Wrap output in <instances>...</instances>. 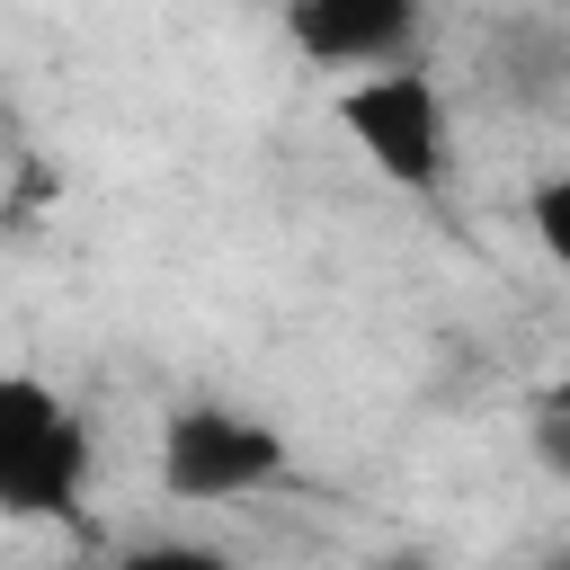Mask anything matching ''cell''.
Segmentation results:
<instances>
[{"label":"cell","instance_id":"cell-1","mask_svg":"<svg viewBox=\"0 0 570 570\" xmlns=\"http://www.w3.org/2000/svg\"><path fill=\"white\" fill-rule=\"evenodd\" d=\"M338 134L365 151L374 178L401 196H445L454 187V98L428 62H383L338 89Z\"/></svg>","mask_w":570,"mask_h":570},{"label":"cell","instance_id":"cell-2","mask_svg":"<svg viewBox=\"0 0 570 570\" xmlns=\"http://www.w3.org/2000/svg\"><path fill=\"white\" fill-rule=\"evenodd\" d=\"M294 472L285 428H267L258 410L232 401H178L160 419V490L178 508H223V499H258Z\"/></svg>","mask_w":570,"mask_h":570},{"label":"cell","instance_id":"cell-3","mask_svg":"<svg viewBox=\"0 0 570 570\" xmlns=\"http://www.w3.org/2000/svg\"><path fill=\"white\" fill-rule=\"evenodd\" d=\"M89 490V419L45 374H0V517H71Z\"/></svg>","mask_w":570,"mask_h":570},{"label":"cell","instance_id":"cell-4","mask_svg":"<svg viewBox=\"0 0 570 570\" xmlns=\"http://www.w3.org/2000/svg\"><path fill=\"white\" fill-rule=\"evenodd\" d=\"M419 36H428V0H285V45L338 80L419 62Z\"/></svg>","mask_w":570,"mask_h":570},{"label":"cell","instance_id":"cell-5","mask_svg":"<svg viewBox=\"0 0 570 570\" xmlns=\"http://www.w3.org/2000/svg\"><path fill=\"white\" fill-rule=\"evenodd\" d=\"M481 89L517 116H552L570 98V18L552 9H517L481 36Z\"/></svg>","mask_w":570,"mask_h":570},{"label":"cell","instance_id":"cell-6","mask_svg":"<svg viewBox=\"0 0 570 570\" xmlns=\"http://www.w3.org/2000/svg\"><path fill=\"white\" fill-rule=\"evenodd\" d=\"M525 223H534L543 258H552V267H570V160H561L552 178H534V196H525Z\"/></svg>","mask_w":570,"mask_h":570},{"label":"cell","instance_id":"cell-7","mask_svg":"<svg viewBox=\"0 0 570 570\" xmlns=\"http://www.w3.org/2000/svg\"><path fill=\"white\" fill-rule=\"evenodd\" d=\"M525 445H534V463H543L552 481H570V410H561V401H543V410L525 419Z\"/></svg>","mask_w":570,"mask_h":570},{"label":"cell","instance_id":"cell-8","mask_svg":"<svg viewBox=\"0 0 570 570\" xmlns=\"http://www.w3.org/2000/svg\"><path fill=\"white\" fill-rule=\"evenodd\" d=\"M543 401H561V410H570V365H561V374H552V392H543Z\"/></svg>","mask_w":570,"mask_h":570}]
</instances>
